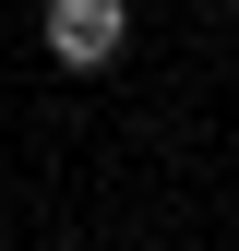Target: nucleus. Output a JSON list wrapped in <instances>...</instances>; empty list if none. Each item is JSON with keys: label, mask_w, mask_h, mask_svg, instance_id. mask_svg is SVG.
Returning a JSON list of instances; mask_svg holds the SVG:
<instances>
[{"label": "nucleus", "mask_w": 239, "mask_h": 251, "mask_svg": "<svg viewBox=\"0 0 239 251\" xmlns=\"http://www.w3.org/2000/svg\"><path fill=\"white\" fill-rule=\"evenodd\" d=\"M132 48V0H48V60L60 72H108Z\"/></svg>", "instance_id": "f257e3e1"}]
</instances>
